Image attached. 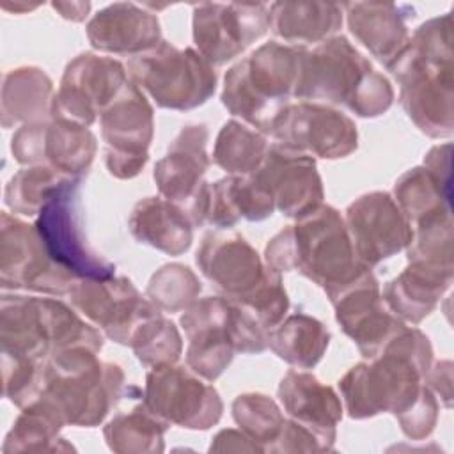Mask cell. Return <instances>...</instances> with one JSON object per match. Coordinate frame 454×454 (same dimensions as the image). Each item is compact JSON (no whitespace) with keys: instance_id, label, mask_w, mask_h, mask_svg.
Masks as SVG:
<instances>
[{"instance_id":"4fadbf2b","label":"cell","mask_w":454,"mask_h":454,"mask_svg":"<svg viewBox=\"0 0 454 454\" xmlns=\"http://www.w3.org/2000/svg\"><path fill=\"white\" fill-rule=\"evenodd\" d=\"M277 144L326 160H337L356 149V126L342 112L319 103H289L268 131Z\"/></svg>"},{"instance_id":"83f0119b","label":"cell","mask_w":454,"mask_h":454,"mask_svg":"<svg viewBox=\"0 0 454 454\" xmlns=\"http://www.w3.org/2000/svg\"><path fill=\"white\" fill-rule=\"evenodd\" d=\"M452 268L410 262V266L385 286L383 301L401 319L419 323L450 286Z\"/></svg>"},{"instance_id":"d6986e66","label":"cell","mask_w":454,"mask_h":454,"mask_svg":"<svg viewBox=\"0 0 454 454\" xmlns=\"http://www.w3.org/2000/svg\"><path fill=\"white\" fill-rule=\"evenodd\" d=\"M250 176L270 195L275 209L289 218L300 220L323 206V183L309 154L271 144Z\"/></svg>"},{"instance_id":"d4e9b609","label":"cell","mask_w":454,"mask_h":454,"mask_svg":"<svg viewBox=\"0 0 454 454\" xmlns=\"http://www.w3.org/2000/svg\"><path fill=\"white\" fill-rule=\"evenodd\" d=\"M278 397L293 420L333 447L335 426L342 419V404L330 387L309 372L289 371L280 381Z\"/></svg>"},{"instance_id":"8992f818","label":"cell","mask_w":454,"mask_h":454,"mask_svg":"<svg viewBox=\"0 0 454 454\" xmlns=\"http://www.w3.org/2000/svg\"><path fill=\"white\" fill-rule=\"evenodd\" d=\"M2 353L44 362L71 348L99 351L103 337L66 303L53 298L4 294L0 301Z\"/></svg>"},{"instance_id":"74e56055","label":"cell","mask_w":454,"mask_h":454,"mask_svg":"<svg viewBox=\"0 0 454 454\" xmlns=\"http://www.w3.org/2000/svg\"><path fill=\"white\" fill-rule=\"evenodd\" d=\"M129 346L145 367L176 364L183 351V340L176 325L161 314L142 323L133 333Z\"/></svg>"},{"instance_id":"44dd1931","label":"cell","mask_w":454,"mask_h":454,"mask_svg":"<svg viewBox=\"0 0 454 454\" xmlns=\"http://www.w3.org/2000/svg\"><path fill=\"white\" fill-rule=\"evenodd\" d=\"M195 259L202 275L238 303L252 298L275 273L238 234H206Z\"/></svg>"},{"instance_id":"7a4b0ae2","label":"cell","mask_w":454,"mask_h":454,"mask_svg":"<svg viewBox=\"0 0 454 454\" xmlns=\"http://www.w3.org/2000/svg\"><path fill=\"white\" fill-rule=\"evenodd\" d=\"M266 262L275 271L301 273L330 300L371 270L358 259L346 223L332 206H321L271 238Z\"/></svg>"},{"instance_id":"cb8c5ba5","label":"cell","mask_w":454,"mask_h":454,"mask_svg":"<svg viewBox=\"0 0 454 454\" xmlns=\"http://www.w3.org/2000/svg\"><path fill=\"white\" fill-rule=\"evenodd\" d=\"M90 44L106 53L140 55L161 43L158 18L137 4L119 2L101 9L87 25Z\"/></svg>"},{"instance_id":"ba28073f","label":"cell","mask_w":454,"mask_h":454,"mask_svg":"<svg viewBox=\"0 0 454 454\" xmlns=\"http://www.w3.org/2000/svg\"><path fill=\"white\" fill-rule=\"evenodd\" d=\"M188 337L186 364L204 380H216L236 351L261 353L268 346V330L239 303L225 296L195 300L181 316Z\"/></svg>"},{"instance_id":"ffe728a7","label":"cell","mask_w":454,"mask_h":454,"mask_svg":"<svg viewBox=\"0 0 454 454\" xmlns=\"http://www.w3.org/2000/svg\"><path fill=\"white\" fill-rule=\"evenodd\" d=\"M344 223L358 259L369 268L401 252L411 239L406 216L385 192L358 197L346 209Z\"/></svg>"},{"instance_id":"5b68a950","label":"cell","mask_w":454,"mask_h":454,"mask_svg":"<svg viewBox=\"0 0 454 454\" xmlns=\"http://www.w3.org/2000/svg\"><path fill=\"white\" fill-rule=\"evenodd\" d=\"M122 381L119 365L101 362L89 348H71L43 362L37 399L53 408L64 424L92 427L119 401Z\"/></svg>"},{"instance_id":"d590c367","label":"cell","mask_w":454,"mask_h":454,"mask_svg":"<svg viewBox=\"0 0 454 454\" xmlns=\"http://www.w3.org/2000/svg\"><path fill=\"white\" fill-rule=\"evenodd\" d=\"M71 176L44 165H32L16 172L5 186V204L12 213L37 216L43 206Z\"/></svg>"},{"instance_id":"b9f144b4","label":"cell","mask_w":454,"mask_h":454,"mask_svg":"<svg viewBox=\"0 0 454 454\" xmlns=\"http://www.w3.org/2000/svg\"><path fill=\"white\" fill-rule=\"evenodd\" d=\"M39 4H34V5H30V4H14V5H11V4H7V2H4L2 4V7L5 9V11H12V12H20V11H32V9H35Z\"/></svg>"},{"instance_id":"277c9868","label":"cell","mask_w":454,"mask_h":454,"mask_svg":"<svg viewBox=\"0 0 454 454\" xmlns=\"http://www.w3.org/2000/svg\"><path fill=\"white\" fill-rule=\"evenodd\" d=\"M293 96L344 105L360 117H378L394 101L388 80L342 35L303 50Z\"/></svg>"},{"instance_id":"60d3db41","label":"cell","mask_w":454,"mask_h":454,"mask_svg":"<svg viewBox=\"0 0 454 454\" xmlns=\"http://www.w3.org/2000/svg\"><path fill=\"white\" fill-rule=\"evenodd\" d=\"M51 7H53L55 11H59L60 16L66 18V20L82 21V20L87 18V12H89V9H90V4H89V2H85V4H83V2H78V4H74V2H71V4L55 2V4H51Z\"/></svg>"},{"instance_id":"484cf974","label":"cell","mask_w":454,"mask_h":454,"mask_svg":"<svg viewBox=\"0 0 454 454\" xmlns=\"http://www.w3.org/2000/svg\"><path fill=\"white\" fill-rule=\"evenodd\" d=\"M342 9H346L351 34L390 69L410 41L404 23L410 14L403 12L406 7L380 2H355L342 4Z\"/></svg>"},{"instance_id":"9c48e42d","label":"cell","mask_w":454,"mask_h":454,"mask_svg":"<svg viewBox=\"0 0 454 454\" xmlns=\"http://www.w3.org/2000/svg\"><path fill=\"white\" fill-rule=\"evenodd\" d=\"M128 74L158 106L190 110L206 103L216 89V73L199 51L179 50L161 41L151 51L135 55L128 62Z\"/></svg>"},{"instance_id":"603a6c76","label":"cell","mask_w":454,"mask_h":454,"mask_svg":"<svg viewBox=\"0 0 454 454\" xmlns=\"http://www.w3.org/2000/svg\"><path fill=\"white\" fill-rule=\"evenodd\" d=\"M206 145L207 128L204 124H192L179 131L167 154L154 165L153 177L163 199L179 206L193 200L209 167Z\"/></svg>"},{"instance_id":"8d00e7d4","label":"cell","mask_w":454,"mask_h":454,"mask_svg":"<svg viewBox=\"0 0 454 454\" xmlns=\"http://www.w3.org/2000/svg\"><path fill=\"white\" fill-rule=\"evenodd\" d=\"M232 415L243 433L262 450H273L286 426L280 408L264 394L238 395L232 403Z\"/></svg>"},{"instance_id":"7c38bea8","label":"cell","mask_w":454,"mask_h":454,"mask_svg":"<svg viewBox=\"0 0 454 454\" xmlns=\"http://www.w3.org/2000/svg\"><path fill=\"white\" fill-rule=\"evenodd\" d=\"M128 83L126 69L110 57L82 53L73 59L53 96L51 117L89 128Z\"/></svg>"},{"instance_id":"9a60e30c","label":"cell","mask_w":454,"mask_h":454,"mask_svg":"<svg viewBox=\"0 0 454 454\" xmlns=\"http://www.w3.org/2000/svg\"><path fill=\"white\" fill-rule=\"evenodd\" d=\"M94 133L80 124L46 119L23 124L11 138V153L21 165H44L71 177H82L96 154Z\"/></svg>"},{"instance_id":"7402d4cb","label":"cell","mask_w":454,"mask_h":454,"mask_svg":"<svg viewBox=\"0 0 454 454\" xmlns=\"http://www.w3.org/2000/svg\"><path fill=\"white\" fill-rule=\"evenodd\" d=\"M330 301L335 307L337 323L365 358H374L404 326L383 307L380 286L371 270Z\"/></svg>"},{"instance_id":"3957f363","label":"cell","mask_w":454,"mask_h":454,"mask_svg":"<svg viewBox=\"0 0 454 454\" xmlns=\"http://www.w3.org/2000/svg\"><path fill=\"white\" fill-rule=\"evenodd\" d=\"M452 35L450 16L417 28L404 51L388 69L401 85V105L429 137L452 133Z\"/></svg>"},{"instance_id":"30bf717a","label":"cell","mask_w":454,"mask_h":454,"mask_svg":"<svg viewBox=\"0 0 454 454\" xmlns=\"http://www.w3.org/2000/svg\"><path fill=\"white\" fill-rule=\"evenodd\" d=\"M80 181L82 177L67 179L43 206L34 225L51 259L78 280L110 278L115 266L99 257L85 238Z\"/></svg>"},{"instance_id":"6da1fadb","label":"cell","mask_w":454,"mask_h":454,"mask_svg":"<svg viewBox=\"0 0 454 454\" xmlns=\"http://www.w3.org/2000/svg\"><path fill=\"white\" fill-rule=\"evenodd\" d=\"M431 344L417 328L403 326L371 364H358L339 381L348 415L367 419L394 413L401 419L426 392L424 376L431 365Z\"/></svg>"},{"instance_id":"d6a6232c","label":"cell","mask_w":454,"mask_h":454,"mask_svg":"<svg viewBox=\"0 0 454 454\" xmlns=\"http://www.w3.org/2000/svg\"><path fill=\"white\" fill-rule=\"evenodd\" d=\"M268 147L261 131L238 121H229L216 137L213 160L231 176H250L261 167Z\"/></svg>"},{"instance_id":"2e32d148","label":"cell","mask_w":454,"mask_h":454,"mask_svg":"<svg viewBox=\"0 0 454 454\" xmlns=\"http://www.w3.org/2000/svg\"><path fill=\"white\" fill-rule=\"evenodd\" d=\"M144 404L167 424L207 429L222 417L218 392L174 364L153 367L145 380Z\"/></svg>"},{"instance_id":"1f68e13d","label":"cell","mask_w":454,"mask_h":454,"mask_svg":"<svg viewBox=\"0 0 454 454\" xmlns=\"http://www.w3.org/2000/svg\"><path fill=\"white\" fill-rule=\"evenodd\" d=\"M449 190L450 188L440 184L426 167H417L395 181L394 200L413 229L431 220L450 216Z\"/></svg>"},{"instance_id":"e0dca14e","label":"cell","mask_w":454,"mask_h":454,"mask_svg":"<svg viewBox=\"0 0 454 454\" xmlns=\"http://www.w3.org/2000/svg\"><path fill=\"white\" fill-rule=\"evenodd\" d=\"M270 28L266 4H199L193 7V41L209 64H225Z\"/></svg>"},{"instance_id":"4316f807","label":"cell","mask_w":454,"mask_h":454,"mask_svg":"<svg viewBox=\"0 0 454 454\" xmlns=\"http://www.w3.org/2000/svg\"><path fill=\"white\" fill-rule=\"evenodd\" d=\"M131 236L168 255L184 254L193 239V222L179 204L145 197L135 204L128 220Z\"/></svg>"},{"instance_id":"f35d334b","label":"cell","mask_w":454,"mask_h":454,"mask_svg":"<svg viewBox=\"0 0 454 454\" xmlns=\"http://www.w3.org/2000/svg\"><path fill=\"white\" fill-rule=\"evenodd\" d=\"M200 293L197 275L183 264H165L149 280L147 298L160 310L177 312L188 309Z\"/></svg>"},{"instance_id":"5bb4252c","label":"cell","mask_w":454,"mask_h":454,"mask_svg":"<svg viewBox=\"0 0 454 454\" xmlns=\"http://www.w3.org/2000/svg\"><path fill=\"white\" fill-rule=\"evenodd\" d=\"M153 128V106L142 90L128 82L101 114V135L106 144L105 163L114 177L131 179L144 168Z\"/></svg>"},{"instance_id":"ac0fdd59","label":"cell","mask_w":454,"mask_h":454,"mask_svg":"<svg viewBox=\"0 0 454 454\" xmlns=\"http://www.w3.org/2000/svg\"><path fill=\"white\" fill-rule=\"evenodd\" d=\"M71 294L73 305L98 325L105 335L129 346L133 333L142 323L161 314L124 277L80 280Z\"/></svg>"},{"instance_id":"836d02e7","label":"cell","mask_w":454,"mask_h":454,"mask_svg":"<svg viewBox=\"0 0 454 454\" xmlns=\"http://www.w3.org/2000/svg\"><path fill=\"white\" fill-rule=\"evenodd\" d=\"M167 426L142 403L129 413L114 417L105 427V438L115 452H161Z\"/></svg>"},{"instance_id":"e575fe53","label":"cell","mask_w":454,"mask_h":454,"mask_svg":"<svg viewBox=\"0 0 454 454\" xmlns=\"http://www.w3.org/2000/svg\"><path fill=\"white\" fill-rule=\"evenodd\" d=\"M66 426L64 420L50 408L44 401H34L25 406L12 429L9 431L4 452H39V450H59L55 440L60 427Z\"/></svg>"},{"instance_id":"ab89813d","label":"cell","mask_w":454,"mask_h":454,"mask_svg":"<svg viewBox=\"0 0 454 454\" xmlns=\"http://www.w3.org/2000/svg\"><path fill=\"white\" fill-rule=\"evenodd\" d=\"M209 450L255 452V450H262V449L252 438H248L245 433H239L234 429H223L215 436V442L211 443Z\"/></svg>"},{"instance_id":"f546056e","label":"cell","mask_w":454,"mask_h":454,"mask_svg":"<svg viewBox=\"0 0 454 454\" xmlns=\"http://www.w3.org/2000/svg\"><path fill=\"white\" fill-rule=\"evenodd\" d=\"M53 83L39 67L11 69L2 83V126L30 124L51 117Z\"/></svg>"},{"instance_id":"4dcf8cb0","label":"cell","mask_w":454,"mask_h":454,"mask_svg":"<svg viewBox=\"0 0 454 454\" xmlns=\"http://www.w3.org/2000/svg\"><path fill=\"white\" fill-rule=\"evenodd\" d=\"M266 340L278 358L294 367L310 369L323 358L330 332L321 321L307 314H294L268 330Z\"/></svg>"},{"instance_id":"f1b7e54d","label":"cell","mask_w":454,"mask_h":454,"mask_svg":"<svg viewBox=\"0 0 454 454\" xmlns=\"http://www.w3.org/2000/svg\"><path fill=\"white\" fill-rule=\"evenodd\" d=\"M342 25V5L332 2H275L270 5L271 32L301 48L330 39Z\"/></svg>"},{"instance_id":"52a82bcc","label":"cell","mask_w":454,"mask_h":454,"mask_svg":"<svg viewBox=\"0 0 454 454\" xmlns=\"http://www.w3.org/2000/svg\"><path fill=\"white\" fill-rule=\"evenodd\" d=\"M303 50L271 41L241 59L225 74L223 106L257 131L268 133L294 92Z\"/></svg>"},{"instance_id":"8fae6325","label":"cell","mask_w":454,"mask_h":454,"mask_svg":"<svg viewBox=\"0 0 454 454\" xmlns=\"http://www.w3.org/2000/svg\"><path fill=\"white\" fill-rule=\"evenodd\" d=\"M78 282L51 259L35 225H28L7 211L2 213L0 284L4 289L67 294Z\"/></svg>"}]
</instances>
